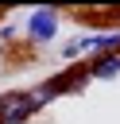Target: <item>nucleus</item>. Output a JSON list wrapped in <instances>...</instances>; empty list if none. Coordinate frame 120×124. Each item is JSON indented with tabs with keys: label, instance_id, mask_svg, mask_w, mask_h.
Returning a JSON list of instances; mask_svg holds the SVG:
<instances>
[{
	"label": "nucleus",
	"instance_id": "2",
	"mask_svg": "<svg viewBox=\"0 0 120 124\" xmlns=\"http://www.w3.org/2000/svg\"><path fill=\"white\" fill-rule=\"evenodd\" d=\"M120 46V31H105V35H77L62 46V58H74V54H85V50H116Z\"/></svg>",
	"mask_w": 120,
	"mask_h": 124
},
{
	"label": "nucleus",
	"instance_id": "4",
	"mask_svg": "<svg viewBox=\"0 0 120 124\" xmlns=\"http://www.w3.org/2000/svg\"><path fill=\"white\" fill-rule=\"evenodd\" d=\"M112 74H120V54H112V58H101V62L89 70V78H112Z\"/></svg>",
	"mask_w": 120,
	"mask_h": 124
},
{
	"label": "nucleus",
	"instance_id": "1",
	"mask_svg": "<svg viewBox=\"0 0 120 124\" xmlns=\"http://www.w3.org/2000/svg\"><path fill=\"white\" fill-rule=\"evenodd\" d=\"M39 108L35 93H4L0 97V124H19Z\"/></svg>",
	"mask_w": 120,
	"mask_h": 124
},
{
	"label": "nucleus",
	"instance_id": "3",
	"mask_svg": "<svg viewBox=\"0 0 120 124\" xmlns=\"http://www.w3.org/2000/svg\"><path fill=\"white\" fill-rule=\"evenodd\" d=\"M27 35H31L35 43H50V39L58 35V16H54L50 8H35V12L27 16Z\"/></svg>",
	"mask_w": 120,
	"mask_h": 124
}]
</instances>
